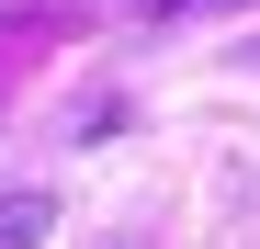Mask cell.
<instances>
[{
    "instance_id": "cell-1",
    "label": "cell",
    "mask_w": 260,
    "mask_h": 249,
    "mask_svg": "<svg viewBox=\"0 0 260 249\" xmlns=\"http://www.w3.org/2000/svg\"><path fill=\"white\" fill-rule=\"evenodd\" d=\"M46 238V193H0V249H34Z\"/></svg>"
},
{
    "instance_id": "cell-2",
    "label": "cell",
    "mask_w": 260,
    "mask_h": 249,
    "mask_svg": "<svg viewBox=\"0 0 260 249\" xmlns=\"http://www.w3.org/2000/svg\"><path fill=\"white\" fill-rule=\"evenodd\" d=\"M192 12H238V0H136V23H158V34H170V23H192Z\"/></svg>"
}]
</instances>
